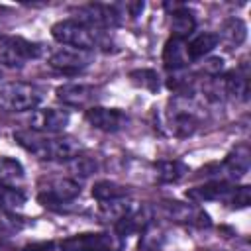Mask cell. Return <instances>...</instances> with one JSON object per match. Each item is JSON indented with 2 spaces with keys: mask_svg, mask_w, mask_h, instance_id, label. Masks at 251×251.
<instances>
[{
  "mask_svg": "<svg viewBox=\"0 0 251 251\" xmlns=\"http://www.w3.org/2000/svg\"><path fill=\"white\" fill-rule=\"evenodd\" d=\"M249 200H251V192H249V186L247 184H241V186H235V192H233V198H231V208H245L249 206Z\"/></svg>",
  "mask_w": 251,
  "mask_h": 251,
  "instance_id": "4316f807",
  "label": "cell"
},
{
  "mask_svg": "<svg viewBox=\"0 0 251 251\" xmlns=\"http://www.w3.org/2000/svg\"><path fill=\"white\" fill-rule=\"evenodd\" d=\"M27 126L31 131L45 135H59L69 126V112L59 108H41L29 114Z\"/></svg>",
  "mask_w": 251,
  "mask_h": 251,
  "instance_id": "ba28073f",
  "label": "cell"
},
{
  "mask_svg": "<svg viewBox=\"0 0 251 251\" xmlns=\"http://www.w3.org/2000/svg\"><path fill=\"white\" fill-rule=\"evenodd\" d=\"M188 175V167L178 161V159H173V161H157L153 165V176L155 180L159 182H178L182 176Z\"/></svg>",
  "mask_w": 251,
  "mask_h": 251,
  "instance_id": "e0dca14e",
  "label": "cell"
},
{
  "mask_svg": "<svg viewBox=\"0 0 251 251\" xmlns=\"http://www.w3.org/2000/svg\"><path fill=\"white\" fill-rule=\"evenodd\" d=\"M92 63L90 51L75 49V47H61L49 57V67L63 75H76L82 73Z\"/></svg>",
  "mask_w": 251,
  "mask_h": 251,
  "instance_id": "9c48e42d",
  "label": "cell"
},
{
  "mask_svg": "<svg viewBox=\"0 0 251 251\" xmlns=\"http://www.w3.org/2000/svg\"><path fill=\"white\" fill-rule=\"evenodd\" d=\"M233 190H235V184H229L227 180H210V182H204L200 186H194L186 192V196L190 200H194L196 204L198 202H210V200H222L226 202L227 206L231 204V198H233Z\"/></svg>",
  "mask_w": 251,
  "mask_h": 251,
  "instance_id": "9a60e30c",
  "label": "cell"
},
{
  "mask_svg": "<svg viewBox=\"0 0 251 251\" xmlns=\"http://www.w3.org/2000/svg\"><path fill=\"white\" fill-rule=\"evenodd\" d=\"M57 100L71 108H92L98 98V90L84 82H65L55 90Z\"/></svg>",
  "mask_w": 251,
  "mask_h": 251,
  "instance_id": "8fae6325",
  "label": "cell"
},
{
  "mask_svg": "<svg viewBox=\"0 0 251 251\" xmlns=\"http://www.w3.org/2000/svg\"><path fill=\"white\" fill-rule=\"evenodd\" d=\"M43 100V90L29 82H4L0 84V110L2 112H31Z\"/></svg>",
  "mask_w": 251,
  "mask_h": 251,
  "instance_id": "3957f363",
  "label": "cell"
},
{
  "mask_svg": "<svg viewBox=\"0 0 251 251\" xmlns=\"http://www.w3.org/2000/svg\"><path fill=\"white\" fill-rule=\"evenodd\" d=\"M92 196L98 202H110V200H118V198L129 196V190L126 186H122V184L112 182V180H100V182H94Z\"/></svg>",
  "mask_w": 251,
  "mask_h": 251,
  "instance_id": "7402d4cb",
  "label": "cell"
},
{
  "mask_svg": "<svg viewBox=\"0 0 251 251\" xmlns=\"http://www.w3.org/2000/svg\"><path fill=\"white\" fill-rule=\"evenodd\" d=\"M86 122L100 131L106 133H116L127 126V116L120 108H102V106H92L84 112Z\"/></svg>",
  "mask_w": 251,
  "mask_h": 251,
  "instance_id": "7c38bea8",
  "label": "cell"
},
{
  "mask_svg": "<svg viewBox=\"0 0 251 251\" xmlns=\"http://www.w3.org/2000/svg\"><path fill=\"white\" fill-rule=\"evenodd\" d=\"M4 231V220H0V233Z\"/></svg>",
  "mask_w": 251,
  "mask_h": 251,
  "instance_id": "f546056e",
  "label": "cell"
},
{
  "mask_svg": "<svg viewBox=\"0 0 251 251\" xmlns=\"http://www.w3.org/2000/svg\"><path fill=\"white\" fill-rule=\"evenodd\" d=\"M129 78L135 86H141V88H147L151 92H155L159 88V75L151 69H139V71H131L129 73Z\"/></svg>",
  "mask_w": 251,
  "mask_h": 251,
  "instance_id": "cb8c5ba5",
  "label": "cell"
},
{
  "mask_svg": "<svg viewBox=\"0 0 251 251\" xmlns=\"http://www.w3.org/2000/svg\"><path fill=\"white\" fill-rule=\"evenodd\" d=\"M0 251H18L14 245H10L8 241H0Z\"/></svg>",
  "mask_w": 251,
  "mask_h": 251,
  "instance_id": "f1b7e54d",
  "label": "cell"
},
{
  "mask_svg": "<svg viewBox=\"0 0 251 251\" xmlns=\"http://www.w3.org/2000/svg\"><path fill=\"white\" fill-rule=\"evenodd\" d=\"M194 27H196V20H194V14L188 10V8H175L173 14H171V29H173V37H178V39H188V35L194 33Z\"/></svg>",
  "mask_w": 251,
  "mask_h": 251,
  "instance_id": "ac0fdd59",
  "label": "cell"
},
{
  "mask_svg": "<svg viewBox=\"0 0 251 251\" xmlns=\"http://www.w3.org/2000/svg\"><path fill=\"white\" fill-rule=\"evenodd\" d=\"M220 43L218 39V33H212V31H202L198 35H194L190 41H186V47H188V55H190V61H196V59H202L204 55H208L216 45Z\"/></svg>",
  "mask_w": 251,
  "mask_h": 251,
  "instance_id": "ffe728a7",
  "label": "cell"
},
{
  "mask_svg": "<svg viewBox=\"0 0 251 251\" xmlns=\"http://www.w3.org/2000/svg\"><path fill=\"white\" fill-rule=\"evenodd\" d=\"M249 147L245 143L237 145L233 151L227 153V157L218 165V178L216 180H237L249 171Z\"/></svg>",
  "mask_w": 251,
  "mask_h": 251,
  "instance_id": "5bb4252c",
  "label": "cell"
},
{
  "mask_svg": "<svg viewBox=\"0 0 251 251\" xmlns=\"http://www.w3.org/2000/svg\"><path fill=\"white\" fill-rule=\"evenodd\" d=\"M41 55V45L33 43L22 35L0 33V63L6 67H24L27 61H33Z\"/></svg>",
  "mask_w": 251,
  "mask_h": 251,
  "instance_id": "52a82bcc",
  "label": "cell"
},
{
  "mask_svg": "<svg viewBox=\"0 0 251 251\" xmlns=\"http://www.w3.org/2000/svg\"><path fill=\"white\" fill-rule=\"evenodd\" d=\"M24 202H25V194L20 188L0 186V208H4V210H16Z\"/></svg>",
  "mask_w": 251,
  "mask_h": 251,
  "instance_id": "d4e9b609",
  "label": "cell"
},
{
  "mask_svg": "<svg viewBox=\"0 0 251 251\" xmlns=\"http://www.w3.org/2000/svg\"><path fill=\"white\" fill-rule=\"evenodd\" d=\"M51 35L57 43L75 47V49H82V51H92L100 43V31L84 25L82 22H78L75 18L57 22L51 27Z\"/></svg>",
  "mask_w": 251,
  "mask_h": 251,
  "instance_id": "277c9868",
  "label": "cell"
},
{
  "mask_svg": "<svg viewBox=\"0 0 251 251\" xmlns=\"http://www.w3.org/2000/svg\"><path fill=\"white\" fill-rule=\"evenodd\" d=\"M151 222H153V208L145 202H133L129 212L114 224V231L126 239V235L129 233H137V231L141 233Z\"/></svg>",
  "mask_w": 251,
  "mask_h": 251,
  "instance_id": "4fadbf2b",
  "label": "cell"
},
{
  "mask_svg": "<svg viewBox=\"0 0 251 251\" xmlns=\"http://www.w3.org/2000/svg\"><path fill=\"white\" fill-rule=\"evenodd\" d=\"M165 241L163 231L151 222L143 231H141V239H139V251H159L161 245Z\"/></svg>",
  "mask_w": 251,
  "mask_h": 251,
  "instance_id": "603a6c76",
  "label": "cell"
},
{
  "mask_svg": "<svg viewBox=\"0 0 251 251\" xmlns=\"http://www.w3.org/2000/svg\"><path fill=\"white\" fill-rule=\"evenodd\" d=\"M14 139L20 147L43 161H71L82 153L78 139L71 135H45L31 129L14 131Z\"/></svg>",
  "mask_w": 251,
  "mask_h": 251,
  "instance_id": "6da1fadb",
  "label": "cell"
},
{
  "mask_svg": "<svg viewBox=\"0 0 251 251\" xmlns=\"http://www.w3.org/2000/svg\"><path fill=\"white\" fill-rule=\"evenodd\" d=\"M59 251H122L126 239L112 231H88L76 233L67 239L57 241Z\"/></svg>",
  "mask_w": 251,
  "mask_h": 251,
  "instance_id": "5b68a950",
  "label": "cell"
},
{
  "mask_svg": "<svg viewBox=\"0 0 251 251\" xmlns=\"http://www.w3.org/2000/svg\"><path fill=\"white\" fill-rule=\"evenodd\" d=\"M76 196H80V184L75 178L55 176L39 182L37 200L49 210H63V206L73 202Z\"/></svg>",
  "mask_w": 251,
  "mask_h": 251,
  "instance_id": "8992f818",
  "label": "cell"
},
{
  "mask_svg": "<svg viewBox=\"0 0 251 251\" xmlns=\"http://www.w3.org/2000/svg\"><path fill=\"white\" fill-rule=\"evenodd\" d=\"M222 69H224V61L220 57H212V59H208L204 63V73L208 76H218L222 73Z\"/></svg>",
  "mask_w": 251,
  "mask_h": 251,
  "instance_id": "83f0119b",
  "label": "cell"
},
{
  "mask_svg": "<svg viewBox=\"0 0 251 251\" xmlns=\"http://www.w3.org/2000/svg\"><path fill=\"white\" fill-rule=\"evenodd\" d=\"M0 84H2V75H0Z\"/></svg>",
  "mask_w": 251,
  "mask_h": 251,
  "instance_id": "4dcf8cb0",
  "label": "cell"
},
{
  "mask_svg": "<svg viewBox=\"0 0 251 251\" xmlns=\"http://www.w3.org/2000/svg\"><path fill=\"white\" fill-rule=\"evenodd\" d=\"M192 61H190V55H188L186 41L178 39V37L167 39V43L163 47V65H165V69L173 71V73H180Z\"/></svg>",
  "mask_w": 251,
  "mask_h": 251,
  "instance_id": "2e32d148",
  "label": "cell"
},
{
  "mask_svg": "<svg viewBox=\"0 0 251 251\" xmlns=\"http://www.w3.org/2000/svg\"><path fill=\"white\" fill-rule=\"evenodd\" d=\"M245 37H247V25H245V22L239 20V18H229V20L224 24L222 33L218 35V39H224L229 47L241 45V43L245 41Z\"/></svg>",
  "mask_w": 251,
  "mask_h": 251,
  "instance_id": "44dd1931",
  "label": "cell"
},
{
  "mask_svg": "<svg viewBox=\"0 0 251 251\" xmlns=\"http://www.w3.org/2000/svg\"><path fill=\"white\" fill-rule=\"evenodd\" d=\"M69 169L76 176H90L96 171V161L80 153V155H76L75 159L69 161Z\"/></svg>",
  "mask_w": 251,
  "mask_h": 251,
  "instance_id": "484cf974",
  "label": "cell"
},
{
  "mask_svg": "<svg viewBox=\"0 0 251 251\" xmlns=\"http://www.w3.org/2000/svg\"><path fill=\"white\" fill-rule=\"evenodd\" d=\"M161 212L165 218L178 222V224H186V226H210V218L208 214L198 208L196 204H184L178 200H163L161 202Z\"/></svg>",
  "mask_w": 251,
  "mask_h": 251,
  "instance_id": "30bf717a",
  "label": "cell"
},
{
  "mask_svg": "<svg viewBox=\"0 0 251 251\" xmlns=\"http://www.w3.org/2000/svg\"><path fill=\"white\" fill-rule=\"evenodd\" d=\"M169 131L175 137H190L200 127V114L190 94H175L167 110Z\"/></svg>",
  "mask_w": 251,
  "mask_h": 251,
  "instance_id": "7a4b0ae2",
  "label": "cell"
},
{
  "mask_svg": "<svg viewBox=\"0 0 251 251\" xmlns=\"http://www.w3.org/2000/svg\"><path fill=\"white\" fill-rule=\"evenodd\" d=\"M24 180V167L12 157H0V186L18 188Z\"/></svg>",
  "mask_w": 251,
  "mask_h": 251,
  "instance_id": "d6986e66",
  "label": "cell"
}]
</instances>
